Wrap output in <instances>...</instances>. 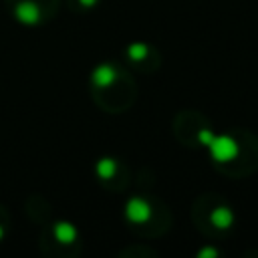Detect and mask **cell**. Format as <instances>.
<instances>
[{"label":"cell","mask_w":258,"mask_h":258,"mask_svg":"<svg viewBox=\"0 0 258 258\" xmlns=\"http://www.w3.org/2000/svg\"><path fill=\"white\" fill-rule=\"evenodd\" d=\"M208 149H210L212 157L216 161H220V163H228V161L236 159V155L240 151L236 139L230 137V135H214V139L208 145Z\"/></svg>","instance_id":"6da1fadb"},{"label":"cell","mask_w":258,"mask_h":258,"mask_svg":"<svg viewBox=\"0 0 258 258\" xmlns=\"http://www.w3.org/2000/svg\"><path fill=\"white\" fill-rule=\"evenodd\" d=\"M151 216V206L145 198H131L127 204H125V218L133 224H143L147 222Z\"/></svg>","instance_id":"7a4b0ae2"},{"label":"cell","mask_w":258,"mask_h":258,"mask_svg":"<svg viewBox=\"0 0 258 258\" xmlns=\"http://www.w3.org/2000/svg\"><path fill=\"white\" fill-rule=\"evenodd\" d=\"M14 16L22 24H36V22H40V8L32 0H20L14 6Z\"/></svg>","instance_id":"3957f363"},{"label":"cell","mask_w":258,"mask_h":258,"mask_svg":"<svg viewBox=\"0 0 258 258\" xmlns=\"http://www.w3.org/2000/svg\"><path fill=\"white\" fill-rule=\"evenodd\" d=\"M117 75H119V71H117L113 64L105 62V64H99V67L91 73V81H93L95 87H111V85L117 81Z\"/></svg>","instance_id":"277c9868"},{"label":"cell","mask_w":258,"mask_h":258,"mask_svg":"<svg viewBox=\"0 0 258 258\" xmlns=\"http://www.w3.org/2000/svg\"><path fill=\"white\" fill-rule=\"evenodd\" d=\"M212 224H214L216 228H220V230H228V228L234 224V214H232V210L226 208V206L216 208V210L212 212Z\"/></svg>","instance_id":"5b68a950"},{"label":"cell","mask_w":258,"mask_h":258,"mask_svg":"<svg viewBox=\"0 0 258 258\" xmlns=\"http://www.w3.org/2000/svg\"><path fill=\"white\" fill-rule=\"evenodd\" d=\"M54 236H56L62 244H71V242H75V238H77V230H75L73 224L58 222V224H54Z\"/></svg>","instance_id":"8992f818"},{"label":"cell","mask_w":258,"mask_h":258,"mask_svg":"<svg viewBox=\"0 0 258 258\" xmlns=\"http://www.w3.org/2000/svg\"><path fill=\"white\" fill-rule=\"evenodd\" d=\"M115 169H117V163L113 161V159H109V157H105V159H101L99 163H97V173L101 175V177H111L113 173H115Z\"/></svg>","instance_id":"52a82bcc"},{"label":"cell","mask_w":258,"mask_h":258,"mask_svg":"<svg viewBox=\"0 0 258 258\" xmlns=\"http://www.w3.org/2000/svg\"><path fill=\"white\" fill-rule=\"evenodd\" d=\"M147 50H149V48H147L145 44H141V42H139V44H131V46L127 48V54H129V58L139 60V58H143V56L147 54Z\"/></svg>","instance_id":"ba28073f"},{"label":"cell","mask_w":258,"mask_h":258,"mask_svg":"<svg viewBox=\"0 0 258 258\" xmlns=\"http://www.w3.org/2000/svg\"><path fill=\"white\" fill-rule=\"evenodd\" d=\"M200 256H218L216 250H200Z\"/></svg>","instance_id":"9c48e42d"},{"label":"cell","mask_w":258,"mask_h":258,"mask_svg":"<svg viewBox=\"0 0 258 258\" xmlns=\"http://www.w3.org/2000/svg\"><path fill=\"white\" fill-rule=\"evenodd\" d=\"M83 6H87V8H91V6H95L97 4V0H79Z\"/></svg>","instance_id":"30bf717a"},{"label":"cell","mask_w":258,"mask_h":258,"mask_svg":"<svg viewBox=\"0 0 258 258\" xmlns=\"http://www.w3.org/2000/svg\"><path fill=\"white\" fill-rule=\"evenodd\" d=\"M2 236H4V230H2V226H0V238H2Z\"/></svg>","instance_id":"8fae6325"}]
</instances>
